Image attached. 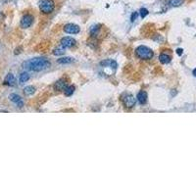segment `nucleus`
Returning a JSON list of instances; mask_svg holds the SVG:
<instances>
[{
    "label": "nucleus",
    "instance_id": "nucleus-1",
    "mask_svg": "<svg viewBox=\"0 0 196 196\" xmlns=\"http://www.w3.org/2000/svg\"><path fill=\"white\" fill-rule=\"evenodd\" d=\"M50 67H51L50 61L46 58H41V57L32 58L23 63V68L32 72H41L47 70Z\"/></svg>",
    "mask_w": 196,
    "mask_h": 196
},
{
    "label": "nucleus",
    "instance_id": "nucleus-2",
    "mask_svg": "<svg viewBox=\"0 0 196 196\" xmlns=\"http://www.w3.org/2000/svg\"><path fill=\"white\" fill-rule=\"evenodd\" d=\"M135 55L139 59L150 60V59L153 58V55H154V53H153V51L149 48V47L144 46V45H140L135 49Z\"/></svg>",
    "mask_w": 196,
    "mask_h": 196
},
{
    "label": "nucleus",
    "instance_id": "nucleus-3",
    "mask_svg": "<svg viewBox=\"0 0 196 196\" xmlns=\"http://www.w3.org/2000/svg\"><path fill=\"white\" fill-rule=\"evenodd\" d=\"M39 9L42 13L50 14L54 11L55 3L53 0H40L39 2Z\"/></svg>",
    "mask_w": 196,
    "mask_h": 196
},
{
    "label": "nucleus",
    "instance_id": "nucleus-4",
    "mask_svg": "<svg viewBox=\"0 0 196 196\" xmlns=\"http://www.w3.org/2000/svg\"><path fill=\"white\" fill-rule=\"evenodd\" d=\"M121 100L127 108H132L135 105V97L130 92L123 93L121 96Z\"/></svg>",
    "mask_w": 196,
    "mask_h": 196
},
{
    "label": "nucleus",
    "instance_id": "nucleus-5",
    "mask_svg": "<svg viewBox=\"0 0 196 196\" xmlns=\"http://www.w3.org/2000/svg\"><path fill=\"white\" fill-rule=\"evenodd\" d=\"M33 23V17L30 14H26V15H24L22 20H21V27L23 28H30Z\"/></svg>",
    "mask_w": 196,
    "mask_h": 196
},
{
    "label": "nucleus",
    "instance_id": "nucleus-6",
    "mask_svg": "<svg viewBox=\"0 0 196 196\" xmlns=\"http://www.w3.org/2000/svg\"><path fill=\"white\" fill-rule=\"evenodd\" d=\"M60 45L63 46L64 48H71L76 45V40L74 39L73 37H70V36H66L63 37L60 41Z\"/></svg>",
    "mask_w": 196,
    "mask_h": 196
},
{
    "label": "nucleus",
    "instance_id": "nucleus-7",
    "mask_svg": "<svg viewBox=\"0 0 196 196\" xmlns=\"http://www.w3.org/2000/svg\"><path fill=\"white\" fill-rule=\"evenodd\" d=\"M64 31L70 33V35H76L80 31V28L78 25H75V24H67L64 27Z\"/></svg>",
    "mask_w": 196,
    "mask_h": 196
},
{
    "label": "nucleus",
    "instance_id": "nucleus-8",
    "mask_svg": "<svg viewBox=\"0 0 196 196\" xmlns=\"http://www.w3.org/2000/svg\"><path fill=\"white\" fill-rule=\"evenodd\" d=\"M9 98H10L11 101L13 103H15L19 108H23L24 107V101H23V99H22V97L20 96V95H18L16 93H12V94L9 95Z\"/></svg>",
    "mask_w": 196,
    "mask_h": 196
},
{
    "label": "nucleus",
    "instance_id": "nucleus-9",
    "mask_svg": "<svg viewBox=\"0 0 196 196\" xmlns=\"http://www.w3.org/2000/svg\"><path fill=\"white\" fill-rule=\"evenodd\" d=\"M68 87V83H67L66 79L62 78L59 80H57L54 84V89L58 90V91H62V90H65V88Z\"/></svg>",
    "mask_w": 196,
    "mask_h": 196
},
{
    "label": "nucleus",
    "instance_id": "nucleus-10",
    "mask_svg": "<svg viewBox=\"0 0 196 196\" xmlns=\"http://www.w3.org/2000/svg\"><path fill=\"white\" fill-rule=\"evenodd\" d=\"M4 84L8 85V87H14V85L16 84V79H15V76H14L13 74L9 73L6 76L5 80H4Z\"/></svg>",
    "mask_w": 196,
    "mask_h": 196
},
{
    "label": "nucleus",
    "instance_id": "nucleus-11",
    "mask_svg": "<svg viewBox=\"0 0 196 196\" xmlns=\"http://www.w3.org/2000/svg\"><path fill=\"white\" fill-rule=\"evenodd\" d=\"M100 65L103 66V67H110V68H113V69H117L118 67V64L116 61L114 60H105V61H102Z\"/></svg>",
    "mask_w": 196,
    "mask_h": 196
},
{
    "label": "nucleus",
    "instance_id": "nucleus-12",
    "mask_svg": "<svg viewBox=\"0 0 196 196\" xmlns=\"http://www.w3.org/2000/svg\"><path fill=\"white\" fill-rule=\"evenodd\" d=\"M137 100L141 105L145 104L147 102V93L145 91H139L137 94Z\"/></svg>",
    "mask_w": 196,
    "mask_h": 196
},
{
    "label": "nucleus",
    "instance_id": "nucleus-13",
    "mask_svg": "<svg viewBox=\"0 0 196 196\" xmlns=\"http://www.w3.org/2000/svg\"><path fill=\"white\" fill-rule=\"evenodd\" d=\"M172 58L171 56L168 55V54H165V53H162L160 56H159V61L161 62L162 64H169L171 62Z\"/></svg>",
    "mask_w": 196,
    "mask_h": 196
},
{
    "label": "nucleus",
    "instance_id": "nucleus-14",
    "mask_svg": "<svg viewBox=\"0 0 196 196\" xmlns=\"http://www.w3.org/2000/svg\"><path fill=\"white\" fill-rule=\"evenodd\" d=\"M73 62H75V59L72 58V57H62V58L57 60L58 64H71Z\"/></svg>",
    "mask_w": 196,
    "mask_h": 196
},
{
    "label": "nucleus",
    "instance_id": "nucleus-15",
    "mask_svg": "<svg viewBox=\"0 0 196 196\" xmlns=\"http://www.w3.org/2000/svg\"><path fill=\"white\" fill-rule=\"evenodd\" d=\"M28 80H30V75H28V73H26V72H24V73H22L20 75V78H19V82H20V83H24L28 82Z\"/></svg>",
    "mask_w": 196,
    "mask_h": 196
},
{
    "label": "nucleus",
    "instance_id": "nucleus-16",
    "mask_svg": "<svg viewBox=\"0 0 196 196\" xmlns=\"http://www.w3.org/2000/svg\"><path fill=\"white\" fill-rule=\"evenodd\" d=\"M64 92L66 96H71V95H73V93L75 92V87L74 85H68V87L65 88Z\"/></svg>",
    "mask_w": 196,
    "mask_h": 196
},
{
    "label": "nucleus",
    "instance_id": "nucleus-17",
    "mask_svg": "<svg viewBox=\"0 0 196 196\" xmlns=\"http://www.w3.org/2000/svg\"><path fill=\"white\" fill-rule=\"evenodd\" d=\"M35 91V88L32 87V85H28V87H26L24 88V92H25L26 95H32Z\"/></svg>",
    "mask_w": 196,
    "mask_h": 196
},
{
    "label": "nucleus",
    "instance_id": "nucleus-18",
    "mask_svg": "<svg viewBox=\"0 0 196 196\" xmlns=\"http://www.w3.org/2000/svg\"><path fill=\"white\" fill-rule=\"evenodd\" d=\"M99 30H100V26H99V25H94V26H92L91 28H90V30H89L90 35H91L92 36H95V35H96L97 33H98Z\"/></svg>",
    "mask_w": 196,
    "mask_h": 196
},
{
    "label": "nucleus",
    "instance_id": "nucleus-19",
    "mask_svg": "<svg viewBox=\"0 0 196 196\" xmlns=\"http://www.w3.org/2000/svg\"><path fill=\"white\" fill-rule=\"evenodd\" d=\"M65 49L66 48H64L63 46H59L58 48H56L54 51H53V55H55V56H59V55H63L64 53H65Z\"/></svg>",
    "mask_w": 196,
    "mask_h": 196
},
{
    "label": "nucleus",
    "instance_id": "nucleus-20",
    "mask_svg": "<svg viewBox=\"0 0 196 196\" xmlns=\"http://www.w3.org/2000/svg\"><path fill=\"white\" fill-rule=\"evenodd\" d=\"M184 0H170V4L173 7H179L183 4Z\"/></svg>",
    "mask_w": 196,
    "mask_h": 196
},
{
    "label": "nucleus",
    "instance_id": "nucleus-21",
    "mask_svg": "<svg viewBox=\"0 0 196 196\" xmlns=\"http://www.w3.org/2000/svg\"><path fill=\"white\" fill-rule=\"evenodd\" d=\"M148 13H149V12H148V10H147L146 8H141V9H140V17H141L142 19L145 18V17L148 15Z\"/></svg>",
    "mask_w": 196,
    "mask_h": 196
},
{
    "label": "nucleus",
    "instance_id": "nucleus-22",
    "mask_svg": "<svg viewBox=\"0 0 196 196\" xmlns=\"http://www.w3.org/2000/svg\"><path fill=\"white\" fill-rule=\"evenodd\" d=\"M137 16H138V13H137V12H133V13H132V15H131V22H135V21L136 20Z\"/></svg>",
    "mask_w": 196,
    "mask_h": 196
},
{
    "label": "nucleus",
    "instance_id": "nucleus-23",
    "mask_svg": "<svg viewBox=\"0 0 196 196\" xmlns=\"http://www.w3.org/2000/svg\"><path fill=\"white\" fill-rule=\"evenodd\" d=\"M183 53V50L181 49V48H179V49H176V54H178L179 56H181Z\"/></svg>",
    "mask_w": 196,
    "mask_h": 196
},
{
    "label": "nucleus",
    "instance_id": "nucleus-24",
    "mask_svg": "<svg viewBox=\"0 0 196 196\" xmlns=\"http://www.w3.org/2000/svg\"><path fill=\"white\" fill-rule=\"evenodd\" d=\"M192 74H193V76H196V69H194V70H193Z\"/></svg>",
    "mask_w": 196,
    "mask_h": 196
}]
</instances>
